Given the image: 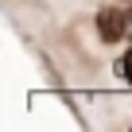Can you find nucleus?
Listing matches in <instances>:
<instances>
[{
  "label": "nucleus",
  "instance_id": "f257e3e1",
  "mask_svg": "<svg viewBox=\"0 0 132 132\" xmlns=\"http://www.w3.org/2000/svg\"><path fill=\"white\" fill-rule=\"evenodd\" d=\"M128 20H132V16H124V12H117V8H105V12L97 16V31H101V39H105V43L124 39V35H128Z\"/></svg>",
  "mask_w": 132,
  "mask_h": 132
},
{
  "label": "nucleus",
  "instance_id": "f03ea898",
  "mask_svg": "<svg viewBox=\"0 0 132 132\" xmlns=\"http://www.w3.org/2000/svg\"><path fill=\"white\" fill-rule=\"evenodd\" d=\"M117 74H120V78H128V82H132V51H128V54H124V58H120V62H117Z\"/></svg>",
  "mask_w": 132,
  "mask_h": 132
},
{
  "label": "nucleus",
  "instance_id": "7ed1b4c3",
  "mask_svg": "<svg viewBox=\"0 0 132 132\" xmlns=\"http://www.w3.org/2000/svg\"><path fill=\"white\" fill-rule=\"evenodd\" d=\"M128 35H132V20H128Z\"/></svg>",
  "mask_w": 132,
  "mask_h": 132
}]
</instances>
